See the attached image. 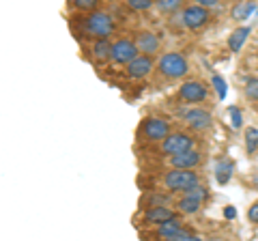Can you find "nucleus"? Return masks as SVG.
<instances>
[{
  "instance_id": "f257e3e1",
  "label": "nucleus",
  "mask_w": 258,
  "mask_h": 241,
  "mask_svg": "<svg viewBox=\"0 0 258 241\" xmlns=\"http://www.w3.org/2000/svg\"><path fill=\"white\" fill-rule=\"evenodd\" d=\"M157 71L168 80H181L189 74V63L185 56L176 52H168L164 56H159L157 61Z\"/></svg>"
},
{
  "instance_id": "f03ea898",
  "label": "nucleus",
  "mask_w": 258,
  "mask_h": 241,
  "mask_svg": "<svg viewBox=\"0 0 258 241\" xmlns=\"http://www.w3.org/2000/svg\"><path fill=\"white\" fill-rule=\"evenodd\" d=\"M198 183V174L191 168H172L164 174V186L170 192H187Z\"/></svg>"
},
{
  "instance_id": "7ed1b4c3",
  "label": "nucleus",
  "mask_w": 258,
  "mask_h": 241,
  "mask_svg": "<svg viewBox=\"0 0 258 241\" xmlns=\"http://www.w3.org/2000/svg\"><path fill=\"white\" fill-rule=\"evenodd\" d=\"M84 30L97 39H106L114 33V22L106 11H91L84 20Z\"/></svg>"
},
{
  "instance_id": "20e7f679",
  "label": "nucleus",
  "mask_w": 258,
  "mask_h": 241,
  "mask_svg": "<svg viewBox=\"0 0 258 241\" xmlns=\"http://www.w3.org/2000/svg\"><path fill=\"white\" fill-rule=\"evenodd\" d=\"M207 198H209V190L205 186H200V183H196L191 190L183 192V196L179 198V203H176V209L185 215H194L200 211V207H203Z\"/></svg>"
},
{
  "instance_id": "39448f33",
  "label": "nucleus",
  "mask_w": 258,
  "mask_h": 241,
  "mask_svg": "<svg viewBox=\"0 0 258 241\" xmlns=\"http://www.w3.org/2000/svg\"><path fill=\"white\" fill-rule=\"evenodd\" d=\"M168 134H170V125H168V120L157 118V116L144 118L140 123V127H138V136L142 140H147V142H161Z\"/></svg>"
},
{
  "instance_id": "423d86ee",
  "label": "nucleus",
  "mask_w": 258,
  "mask_h": 241,
  "mask_svg": "<svg viewBox=\"0 0 258 241\" xmlns=\"http://www.w3.org/2000/svg\"><path fill=\"white\" fill-rule=\"evenodd\" d=\"M191 147H194V138L185 132H170L164 140H161V153L168 155V157L183 153V151H187Z\"/></svg>"
},
{
  "instance_id": "0eeeda50",
  "label": "nucleus",
  "mask_w": 258,
  "mask_h": 241,
  "mask_svg": "<svg viewBox=\"0 0 258 241\" xmlns=\"http://www.w3.org/2000/svg\"><path fill=\"white\" fill-rule=\"evenodd\" d=\"M209 97V88L207 84H203L200 80H187L185 84H181L179 88V99L183 103H189V106H198L200 101H205Z\"/></svg>"
},
{
  "instance_id": "6e6552de",
  "label": "nucleus",
  "mask_w": 258,
  "mask_h": 241,
  "mask_svg": "<svg viewBox=\"0 0 258 241\" xmlns=\"http://www.w3.org/2000/svg\"><path fill=\"white\" fill-rule=\"evenodd\" d=\"M140 54L138 45L132 39H118V41L112 43V54H110V61L116 63V65H129L136 56Z\"/></svg>"
},
{
  "instance_id": "1a4fd4ad",
  "label": "nucleus",
  "mask_w": 258,
  "mask_h": 241,
  "mask_svg": "<svg viewBox=\"0 0 258 241\" xmlns=\"http://www.w3.org/2000/svg\"><path fill=\"white\" fill-rule=\"evenodd\" d=\"M181 20H183V26L189 28V30H200L209 22V9L203 5H189L185 7L183 13H181Z\"/></svg>"
},
{
  "instance_id": "9d476101",
  "label": "nucleus",
  "mask_w": 258,
  "mask_h": 241,
  "mask_svg": "<svg viewBox=\"0 0 258 241\" xmlns=\"http://www.w3.org/2000/svg\"><path fill=\"white\" fill-rule=\"evenodd\" d=\"M183 120L187 123L194 132H205V130H209L211 127V123H213V114L209 110H205V108H189L187 112H183Z\"/></svg>"
},
{
  "instance_id": "9b49d317",
  "label": "nucleus",
  "mask_w": 258,
  "mask_h": 241,
  "mask_svg": "<svg viewBox=\"0 0 258 241\" xmlns=\"http://www.w3.org/2000/svg\"><path fill=\"white\" fill-rule=\"evenodd\" d=\"M153 58H151V54H138L136 58L129 63V67H127V76L129 78H134V80H140V78H147L151 71H153Z\"/></svg>"
},
{
  "instance_id": "f8f14e48",
  "label": "nucleus",
  "mask_w": 258,
  "mask_h": 241,
  "mask_svg": "<svg viewBox=\"0 0 258 241\" xmlns=\"http://www.w3.org/2000/svg\"><path fill=\"white\" fill-rule=\"evenodd\" d=\"M170 218H176V213L172 211L170 207L166 205H159V207H147V211L142 215V222L144 224H153V226H159V224H164L166 220Z\"/></svg>"
},
{
  "instance_id": "ddd939ff",
  "label": "nucleus",
  "mask_w": 258,
  "mask_h": 241,
  "mask_svg": "<svg viewBox=\"0 0 258 241\" xmlns=\"http://www.w3.org/2000/svg\"><path fill=\"white\" fill-rule=\"evenodd\" d=\"M200 162H203V155H200L194 147L183 151V153L170 155V166L172 168H196Z\"/></svg>"
},
{
  "instance_id": "4468645a",
  "label": "nucleus",
  "mask_w": 258,
  "mask_h": 241,
  "mask_svg": "<svg viewBox=\"0 0 258 241\" xmlns=\"http://www.w3.org/2000/svg\"><path fill=\"white\" fill-rule=\"evenodd\" d=\"M136 45H138L140 54H157L159 52V39L155 33H149V30H144L136 37Z\"/></svg>"
},
{
  "instance_id": "2eb2a0df",
  "label": "nucleus",
  "mask_w": 258,
  "mask_h": 241,
  "mask_svg": "<svg viewBox=\"0 0 258 241\" xmlns=\"http://www.w3.org/2000/svg\"><path fill=\"white\" fill-rule=\"evenodd\" d=\"M249 26H241V28H237L235 33H232L230 37H228V47L232 52H241V47H243V43H245V39L249 37Z\"/></svg>"
},
{
  "instance_id": "dca6fc26",
  "label": "nucleus",
  "mask_w": 258,
  "mask_h": 241,
  "mask_svg": "<svg viewBox=\"0 0 258 241\" xmlns=\"http://www.w3.org/2000/svg\"><path fill=\"white\" fill-rule=\"evenodd\" d=\"M91 52H93L95 61H108L110 54H112V43L108 41V37L106 39H97V41L93 43V47H91Z\"/></svg>"
},
{
  "instance_id": "f3484780",
  "label": "nucleus",
  "mask_w": 258,
  "mask_h": 241,
  "mask_svg": "<svg viewBox=\"0 0 258 241\" xmlns=\"http://www.w3.org/2000/svg\"><path fill=\"white\" fill-rule=\"evenodd\" d=\"M215 176L220 183H228V179L232 176V162L230 159H220L215 166Z\"/></svg>"
},
{
  "instance_id": "a211bd4d",
  "label": "nucleus",
  "mask_w": 258,
  "mask_h": 241,
  "mask_svg": "<svg viewBox=\"0 0 258 241\" xmlns=\"http://www.w3.org/2000/svg\"><path fill=\"white\" fill-rule=\"evenodd\" d=\"M176 228H181L179 218H170V220H166L164 224H159L157 230H155V235H157L159 239H168V237H170Z\"/></svg>"
},
{
  "instance_id": "6ab92c4d",
  "label": "nucleus",
  "mask_w": 258,
  "mask_h": 241,
  "mask_svg": "<svg viewBox=\"0 0 258 241\" xmlns=\"http://www.w3.org/2000/svg\"><path fill=\"white\" fill-rule=\"evenodd\" d=\"M254 0H245V3H241V5H237L235 9H232V18L235 20H245L249 13L254 11Z\"/></svg>"
},
{
  "instance_id": "aec40b11",
  "label": "nucleus",
  "mask_w": 258,
  "mask_h": 241,
  "mask_svg": "<svg viewBox=\"0 0 258 241\" xmlns=\"http://www.w3.org/2000/svg\"><path fill=\"white\" fill-rule=\"evenodd\" d=\"M245 149L249 155H256V151H258V130L256 127H249L245 132Z\"/></svg>"
},
{
  "instance_id": "412c9836",
  "label": "nucleus",
  "mask_w": 258,
  "mask_h": 241,
  "mask_svg": "<svg viewBox=\"0 0 258 241\" xmlns=\"http://www.w3.org/2000/svg\"><path fill=\"white\" fill-rule=\"evenodd\" d=\"M155 7L164 13H176L183 7V0H155Z\"/></svg>"
},
{
  "instance_id": "4be33fe9",
  "label": "nucleus",
  "mask_w": 258,
  "mask_h": 241,
  "mask_svg": "<svg viewBox=\"0 0 258 241\" xmlns=\"http://www.w3.org/2000/svg\"><path fill=\"white\" fill-rule=\"evenodd\" d=\"M69 5L74 7V9L78 11H95L97 9V5H99V0H69Z\"/></svg>"
},
{
  "instance_id": "5701e85b",
  "label": "nucleus",
  "mask_w": 258,
  "mask_h": 241,
  "mask_svg": "<svg viewBox=\"0 0 258 241\" xmlns=\"http://www.w3.org/2000/svg\"><path fill=\"white\" fill-rule=\"evenodd\" d=\"M196 239H198V237L194 235V232L185 230L183 226H181V228H176V230L172 232V235L168 237V241H196Z\"/></svg>"
},
{
  "instance_id": "b1692460",
  "label": "nucleus",
  "mask_w": 258,
  "mask_h": 241,
  "mask_svg": "<svg viewBox=\"0 0 258 241\" xmlns=\"http://www.w3.org/2000/svg\"><path fill=\"white\" fill-rule=\"evenodd\" d=\"M129 9L134 11H149L153 5H155V0H125Z\"/></svg>"
},
{
  "instance_id": "393cba45",
  "label": "nucleus",
  "mask_w": 258,
  "mask_h": 241,
  "mask_svg": "<svg viewBox=\"0 0 258 241\" xmlns=\"http://www.w3.org/2000/svg\"><path fill=\"white\" fill-rule=\"evenodd\" d=\"M245 95L249 99L258 101V78H249L245 82Z\"/></svg>"
},
{
  "instance_id": "a878e982",
  "label": "nucleus",
  "mask_w": 258,
  "mask_h": 241,
  "mask_svg": "<svg viewBox=\"0 0 258 241\" xmlns=\"http://www.w3.org/2000/svg\"><path fill=\"white\" fill-rule=\"evenodd\" d=\"M168 196H164V194H151V196H147V207H159V205H166L168 203Z\"/></svg>"
},
{
  "instance_id": "bb28decb",
  "label": "nucleus",
  "mask_w": 258,
  "mask_h": 241,
  "mask_svg": "<svg viewBox=\"0 0 258 241\" xmlns=\"http://www.w3.org/2000/svg\"><path fill=\"white\" fill-rule=\"evenodd\" d=\"M211 82H213V86L217 88V97L224 99V97H226V82H224L220 76H213V78H211Z\"/></svg>"
},
{
  "instance_id": "cd10ccee",
  "label": "nucleus",
  "mask_w": 258,
  "mask_h": 241,
  "mask_svg": "<svg viewBox=\"0 0 258 241\" xmlns=\"http://www.w3.org/2000/svg\"><path fill=\"white\" fill-rule=\"evenodd\" d=\"M230 116H232V127L235 130H239L241 125H243V118H241V110L235 106V108H230Z\"/></svg>"
},
{
  "instance_id": "c85d7f7f",
  "label": "nucleus",
  "mask_w": 258,
  "mask_h": 241,
  "mask_svg": "<svg viewBox=\"0 0 258 241\" xmlns=\"http://www.w3.org/2000/svg\"><path fill=\"white\" fill-rule=\"evenodd\" d=\"M247 220L252 222V224H258V200L247 209Z\"/></svg>"
},
{
  "instance_id": "c756f323",
  "label": "nucleus",
  "mask_w": 258,
  "mask_h": 241,
  "mask_svg": "<svg viewBox=\"0 0 258 241\" xmlns=\"http://www.w3.org/2000/svg\"><path fill=\"white\" fill-rule=\"evenodd\" d=\"M194 3H196V5H203V7H207V9H209V7H215L217 3H220V0H194Z\"/></svg>"
},
{
  "instance_id": "7c9ffc66",
  "label": "nucleus",
  "mask_w": 258,
  "mask_h": 241,
  "mask_svg": "<svg viewBox=\"0 0 258 241\" xmlns=\"http://www.w3.org/2000/svg\"><path fill=\"white\" fill-rule=\"evenodd\" d=\"M224 215H226L228 220L235 218V215H237V209H235V207H226V209H224Z\"/></svg>"
},
{
  "instance_id": "2f4dec72",
  "label": "nucleus",
  "mask_w": 258,
  "mask_h": 241,
  "mask_svg": "<svg viewBox=\"0 0 258 241\" xmlns=\"http://www.w3.org/2000/svg\"><path fill=\"white\" fill-rule=\"evenodd\" d=\"M106 3H116V0H106Z\"/></svg>"
}]
</instances>
